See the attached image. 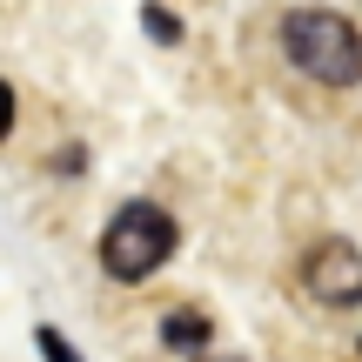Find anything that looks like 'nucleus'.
<instances>
[{
	"instance_id": "nucleus-1",
	"label": "nucleus",
	"mask_w": 362,
	"mask_h": 362,
	"mask_svg": "<svg viewBox=\"0 0 362 362\" xmlns=\"http://www.w3.org/2000/svg\"><path fill=\"white\" fill-rule=\"evenodd\" d=\"M282 54L322 88H356L362 81V27L329 7H296L282 21Z\"/></svg>"
},
{
	"instance_id": "nucleus-2",
	"label": "nucleus",
	"mask_w": 362,
	"mask_h": 362,
	"mask_svg": "<svg viewBox=\"0 0 362 362\" xmlns=\"http://www.w3.org/2000/svg\"><path fill=\"white\" fill-rule=\"evenodd\" d=\"M175 242H181V228H175L168 208L128 202V208L101 228V269L115 275V282H148V275L175 255Z\"/></svg>"
},
{
	"instance_id": "nucleus-3",
	"label": "nucleus",
	"mask_w": 362,
	"mask_h": 362,
	"mask_svg": "<svg viewBox=\"0 0 362 362\" xmlns=\"http://www.w3.org/2000/svg\"><path fill=\"white\" fill-rule=\"evenodd\" d=\"M302 288H309L322 309H349V302H362V255L349 242H315L309 255H302Z\"/></svg>"
},
{
	"instance_id": "nucleus-4",
	"label": "nucleus",
	"mask_w": 362,
	"mask_h": 362,
	"mask_svg": "<svg viewBox=\"0 0 362 362\" xmlns=\"http://www.w3.org/2000/svg\"><path fill=\"white\" fill-rule=\"evenodd\" d=\"M208 336H215V322L202 309H168V322H161V342L168 349H208Z\"/></svg>"
},
{
	"instance_id": "nucleus-5",
	"label": "nucleus",
	"mask_w": 362,
	"mask_h": 362,
	"mask_svg": "<svg viewBox=\"0 0 362 362\" xmlns=\"http://www.w3.org/2000/svg\"><path fill=\"white\" fill-rule=\"evenodd\" d=\"M34 349H40V356H47V362H81V349H74V342H67V336H61V329H47V322H40V329H34Z\"/></svg>"
},
{
	"instance_id": "nucleus-6",
	"label": "nucleus",
	"mask_w": 362,
	"mask_h": 362,
	"mask_svg": "<svg viewBox=\"0 0 362 362\" xmlns=\"http://www.w3.org/2000/svg\"><path fill=\"white\" fill-rule=\"evenodd\" d=\"M141 21H148V34H155V40H181V21H175L168 7H148Z\"/></svg>"
},
{
	"instance_id": "nucleus-7",
	"label": "nucleus",
	"mask_w": 362,
	"mask_h": 362,
	"mask_svg": "<svg viewBox=\"0 0 362 362\" xmlns=\"http://www.w3.org/2000/svg\"><path fill=\"white\" fill-rule=\"evenodd\" d=\"M7 128H13V88L0 81V141H7Z\"/></svg>"
},
{
	"instance_id": "nucleus-8",
	"label": "nucleus",
	"mask_w": 362,
	"mask_h": 362,
	"mask_svg": "<svg viewBox=\"0 0 362 362\" xmlns=\"http://www.w3.org/2000/svg\"><path fill=\"white\" fill-rule=\"evenodd\" d=\"M202 362H242V356H202Z\"/></svg>"
}]
</instances>
